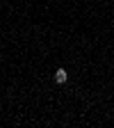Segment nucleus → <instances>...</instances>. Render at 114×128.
<instances>
[{
    "label": "nucleus",
    "mask_w": 114,
    "mask_h": 128,
    "mask_svg": "<svg viewBox=\"0 0 114 128\" xmlns=\"http://www.w3.org/2000/svg\"><path fill=\"white\" fill-rule=\"evenodd\" d=\"M66 80H69V73L64 71V69H57V71H55V82H57V85H64Z\"/></svg>",
    "instance_id": "nucleus-1"
}]
</instances>
